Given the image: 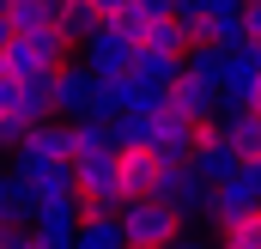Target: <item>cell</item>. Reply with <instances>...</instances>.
I'll list each match as a JSON object with an SVG mask.
<instances>
[{"label":"cell","instance_id":"6da1fadb","mask_svg":"<svg viewBox=\"0 0 261 249\" xmlns=\"http://www.w3.org/2000/svg\"><path fill=\"white\" fill-rule=\"evenodd\" d=\"M116 219H122V243H134V249H176L182 243V213L164 207L158 194H122Z\"/></svg>","mask_w":261,"mask_h":249},{"label":"cell","instance_id":"4fadbf2b","mask_svg":"<svg viewBox=\"0 0 261 249\" xmlns=\"http://www.w3.org/2000/svg\"><path fill=\"white\" fill-rule=\"evenodd\" d=\"M73 249H122V219L116 213H97V207H79V237Z\"/></svg>","mask_w":261,"mask_h":249},{"label":"cell","instance_id":"ba28073f","mask_svg":"<svg viewBox=\"0 0 261 249\" xmlns=\"http://www.w3.org/2000/svg\"><path fill=\"white\" fill-rule=\"evenodd\" d=\"M6 170L31 183L37 207H43V201H61V194H79V188H73V158H6Z\"/></svg>","mask_w":261,"mask_h":249},{"label":"cell","instance_id":"277c9868","mask_svg":"<svg viewBox=\"0 0 261 249\" xmlns=\"http://www.w3.org/2000/svg\"><path fill=\"white\" fill-rule=\"evenodd\" d=\"M79 49H85L79 61L91 67V73H128V61H134L140 43H134V31H122L116 18H97V31L79 37Z\"/></svg>","mask_w":261,"mask_h":249},{"label":"cell","instance_id":"9c48e42d","mask_svg":"<svg viewBox=\"0 0 261 249\" xmlns=\"http://www.w3.org/2000/svg\"><path fill=\"white\" fill-rule=\"evenodd\" d=\"M195 128H200V122H182V116H170V110L158 104V110H152V134H146L152 158H158V164H176V158H189V146H195Z\"/></svg>","mask_w":261,"mask_h":249},{"label":"cell","instance_id":"52a82bcc","mask_svg":"<svg viewBox=\"0 0 261 249\" xmlns=\"http://www.w3.org/2000/svg\"><path fill=\"white\" fill-rule=\"evenodd\" d=\"M91 91H97V73L85 61H61L49 73V110L55 116H85L91 110Z\"/></svg>","mask_w":261,"mask_h":249},{"label":"cell","instance_id":"ffe728a7","mask_svg":"<svg viewBox=\"0 0 261 249\" xmlns=\"http://www.w3.org/2000/svg\"><path fill=\"white\" fill-rule=\"evenodd\" d=\"M18 128H24V122H12V116H0V158H6V146L18 140Z\"/></svg>","mask_w":261,"mask_h":249},{"label":"cell","instance_id":"5bb4252c","mask_svg":"<svg viewBox=\"0 0 261 249\" xmlns=\"http://www.w3.org/2000/svg\"><path fill=\"white\" fill-rule=\"evenodd\" d=\"M97 18H103V12H97L91 0H55V6H49V24L61 31L67 43H79V37H91V31H97Z\"/></svg>","mask_w":261,"mask_h":249},{"label":"cell","instance_id":"3957f363","mask_svg":"<svg viewBox=\"0 0 261 249\" xmlns=\"http://www.w3.org/2000/svg\"><path fill=\"white\" fill-rule=\"evenodd\" d=\"M249 207H261V158H237L219 183L206 188L200 213L206 219H231V213H249Z\"/></svg>","mask_w":261,"mask_h":249},{"label":"cell","instance_id":"8992f818","mask_svg":"<svg viewBox=\"0 0 261 249\" xmlns=\"http://www.w3.org/2000/svg\"><path fill=\"white\" fill-rule=\"evenodd\" d=\"M146 194H158L164 207H176V213H182V225H189V219H200L206 183L189 170V158H176V164H158V177H152V188H146Z\"/></svg>","mask_w":261,"mask_h":249},{"label":"cell","instance_id":"5b68a950","mask_svg":"<svg viewBox=\"0 0 261 249\" xmlns=\"http://www.w3.org/2000/svg\"><path fill=\"white\" fill-rule=\"evenodd\" d=\"M24 225H31V249H73V237H79V194L43 201Z\"/></svg>","mask_w":261,"mask_h":249},{"label":"cell","instance_id":"e0dca14e","mask_svg":"<svg viewBox=\"0 0 261 249\" xmlns=\"http://www.w3.org/2000/svg\"><path fill=\"white\" fill-rule=\"evenodd\" d=\"M219 128L243 158H261V110H219Z\"/></svg>","mask_w":261,"mask_h":249},{"label":"cell","instance_id":"7a4b0ae2","mask_svg":"<svg viewBox=\"0 0 261 249\" xmlns=\"http://www.w3.org/2000/svg\"><path fill=\"white\" fill-rule=\"evenodd\" d=\"M67 43L55 24H43V31H6V49H0V67L6 73H55L67 61Z\"/></svg>","mask_w":261,"mask_h":249},{"label":"cell","instance_id":"2e32d148","mask_svg":"<svg viewBox=\"0 0 261 249\" xmlns=\"http://www.w3.org/2000/svg\"><path fill=\"white\" fill-rule=\"evenodd\" d=\"M103 134H110V152H122V146H146V134H152V110H116V116H103Z\"/></svg>","mask_w":261,"mask_h":249},{"label":"cell","instance_id":"9a60e30c","mask_svg":"<svg viewBox=\"0 0 261 249\" xmlns=\"http://www.w3.org/2000/svg\"><path fill=\"white\" fill-rule=\"evenodd\" d=\"M213 243H225V249H261V207L231 213V219H213Z\"/></svg>","mask_w":261,"mask_h":249},{"label":"cell","instance_id":"44dd1931","mask_svg":"<svg viewBox=\"0 0 261 249\" xmlns=\"http://www.w3.org/2000/svg\"><path fill=\"white\" fill-rule=\"evenodd\" d=\"M0 49H6V18H0Z\"/></svg>","mask_w":261,"mask_h":249},{"label":"cell","instance_id":"8fae6325","mask_svg":"<svg viewBox=\"0 0 261 249\" xmlns=\"http://www.w3.org/2000/svg\"><path fill=\"white\" fill-rule=\"evenodd\" d=\"M128 73L140 79V85H152V91H164L176 73H182V55H170V49H134V61H128Z\"/></svg>","mask_w":261,"mask_h":249},{"label":"cell","instance_id":"ac0fdd59","mask_svg":"<svg viewBox=\"0 0 261 249\" xmlns=\"http://www.w3.org/2000/svg\"><path fill=\"white\" fill-rule=\"evenodd\" d=\"M49 6L55 0H0V18H6V31H43Z\"/></svg>","mask_w":261,"mask_h":249},{"label":"cell","instance_id":"7c38bea8","mask_svg":"<svg viewBox=\"0 0 261 249\" xmlns=\"http://www.w3.org/2000/svg\"><path fill=\"white\" fill-rule=\"evenodd\" d=\"M152 177H158L152 146H122V152H116V183H122V194H146Z\"/></svg>","mask_w":261,"mask_h":249},{"label":"cell","instance_id":"30bf717a","mask_svg":"<svg viewBox=\"0 0 261 249\" xmlns=\"http://www.w3.org/2000/svg\"><path fill=\"white\" fill-rule=\"evenodd\" d=\"M164 110L182 116V122H213V116H219V97H213L206 85H195L189 73H176V79L164 85Z\"/></svg>","mask_w":261,"mask_h":249},{"label":"cell","instance_id":"d6986e66","mask_svg":"<svg viewBox=\"0 0 261 249\" xmlns=\"http://www.w3.org/2000/svg\"><path fill=\"white\" fill-rule=\"evenodd\" d=\"M6 219H18V207H12V170L0 164V225H6Z\"/></svg>","mask_w":261,"mask_h":249}]
</instances>
